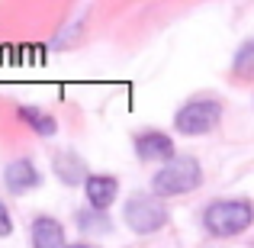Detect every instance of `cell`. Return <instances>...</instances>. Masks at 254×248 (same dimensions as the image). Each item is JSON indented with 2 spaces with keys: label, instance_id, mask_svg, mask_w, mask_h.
I'll return each instance as SVG.
<instances>
[{
  "label": "cell",
  "instance_id": "6da1fadb",
  "mask_svg": "<svg viewBox=\"0 0 254 248\" xmlns=\"http://www.w3.org/2000/svg\"><path fill=\"white\" fill-rule=\"evenodd\" d=\"M251 223H254V206L248 200H216L203 210V226L216 239L242 236Z\"/></svg>",
  "mask_w": 254,
  "mask_h": 248
},
{
  "label": "cell",
  "instance_id": "7a4b0ae2",
  "mask_svg": "<svg viewBox=\"0 0 254 248\" xmlns=\"http://www.w3.org/2000/svg\"><path fill=\"white\" fill-rule=\"evenodd\" d=\"M203 180V171H199V162L190 155L174 158V162L161 165L151 177V187H155L158 197H177V193H190L199 187Z\"/></svg>",
  "mask_w": 254,
  "mask_h": 248
},
{
  "label": "cell",
  "instance_id": "3957f363",
  "mask_svg": "<svg viewBox=\"0 0 254 248\" xmlns=\"http://www.w3.org/2000/svg\"><path fill=\"white\" fill-rule=\"evenodd\" d=\"M222 123V103L219 100H190L174 113V129L180 136H206Z\"/></svg>",
  "mask_w": 254,
  "mask_h": 248
},
{
  "label": "cell",
  "instance_id": "277c9868",
  "mask_svg": "<svg viewBox=\"0 0 254 248\" xmlns=\"http://www.w3.org/2000/svg\"><path fill=\"white\" fill-rule=\"evenodd\" d=\"M123 219H126V226H129L135 236H151V232H158V229L168 226L171 213H168V206H164L161 200L145 197V193H135V197L126 203Z\"/></svg>",
  "mask_w": 254,
  "mask_h": 248
},
{
  "label": "cell",
  "instance_id": "5b68a950",
  "mask_svg": "<svg viewBox=\"0 0 254 248\" xmlns=\"http://www.w3.org/2000/svg\"><path fill=\"white\" fill-rule=\"evenodd\" d=\"M135 155L142 158V162H174V139L168 136V132H158V129H151V132H138L135 136Z\"/></svg>",
  "mask_w": 254,
  "mask_h": 248
},
{
  "label": "cell",
  "instance_id": "8992f818",
  "mask_svg": "<svg viewBox=\"0 0 254 248\" xmlns=\"http://www.w3.org/2000/svg\"><path fill=\"white\" fill-rule=\"evenodd\" d=\"M42 184V171L29 162V158H16V162L6 165L3 171V187L10 193H29Z\"/></svg>",
  "mask_w": 254,
  "mask_h": 248
},
{
  "label": "cell",
  "instance_id": "52a82bcc",
  "mask_svg": "<svg viewBox=\"0 0 254 248\" xmlns=\"http://www.w3.org/2000/svg\"><path fill=\"white\" fill-rule=\"evenodd\" d=\"M84 193H87L90 210L106 213L113 203H116V197H119V180L110 177V174H90L87 184H84Z\"/></svg>",
  "mask_w": 254,
  "mask_h": 248
},
{
  "label": "cell",
  "instance_id": "ba28073f",
  "mask_svg": "<svg viewBox=\"0 0 254 248\" xmlns=\"http://www.w3.org/2000/svg\"><path fill=\"white\" fill-rule=\"evenodd\" d=\"M29 239H32V248H68V242H64V226L52 216L32 219Z\"/></svg>",
  "mask_w": 254,
  "mask_h": 248
},
{
  "label": "cell",
  "instance_id": "9c48e42d",
  "mask_svg": "<svg viewBox=\"0 0 254 248\" xmlns=\"http://www.w3.org/2000/svg\"><path fill=\"white\" fill-rule=\"evenodd\" d=\"M52 167H55V174H58V180L62 184H68V187H74V184H87V165L81 162V155H74V152H58L55 158H52Z\"/></svg>",
  "mask_w": 254,
  "mask_h": 248
},
{
  "label": "cell",
  "instance_id": "30bf717a",
  "mask_svg": "<svg viewBox=\"0 0 254 248\" xmlns=\"http://www.w3.org/2000/svg\"><path fill=\"white\" fill-rule=\"evenodd\" d=\"M16 116L23 119L26 126H32V129H36V136H42V139H49V136H55V132H58L55 116H49V113L39 110V106H19Z\"/></svg>",
  "mask_w": 254,
  "mask_h": 248
},
{
  "label": "cell",
  "instance_id": "8fae6325",
  "mask_svg": "<svg viewBox=\"0 0 254 248\" xmlns=\"http://www.w3.org/2000/svg\"><path fill=\"white\" fill-rule=\"evenodd\" d=\"M74 223H77V229H81V232H87V236H103V232H113L110 216L100 213V210H90V206L74 213Z\"/></svg>",
  "mask_w": 254,
  "mask_h": 248
},
{
  "label": "cell",
  "instance_id": "7c38bea8",
  "mask_svg": "<svg viewBox=\"0 0 254 248\" xmlns=\"http://www.w3.org/2000/svg\"><path fill=\"white\" fill-rule=\"evenodd\" d=\"M232 68H235V75H245V78L254 75V39H248V42L235 52V65H232Z\"/></svg>",
  "mask_w": 254,
  "mask_h": 248
},
{
  "label": "cell",
  "instance_id": "4fadbf2b",
  "mask_svg": "<svg viewBox=\"0 0 254 248\" xmlns=\"http://www.w3.org/2000/svg\"><path fill=\"white\" fill-rule=\"evenodd\" d=\"M0 236H13V216H10V210L3 206V200H0Z\"/></svg>",
  "mask_w": 254,
  "mask_h": 248
},
{
  "label": "cell",
  "instance_id": "5bb4252c",
  "mask_svg": "<svg viewBox=\"0 0 254 248\" xmlns=\"http://www.w3.org/2000/svg\"><path fill=\"white\" fill-rule=\"evenodd\" d=\"M68 248H97V245H87V242H74V245H68Z\"/></svg>",
  "mask_w": 254,
  "mask_h": 248
}]
</instances>
